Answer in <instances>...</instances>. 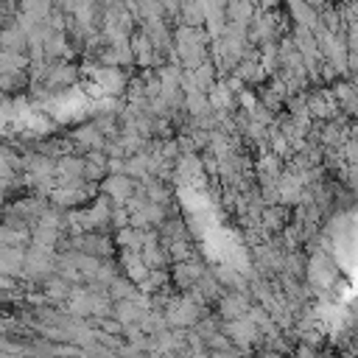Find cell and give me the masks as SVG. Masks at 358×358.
Returning <instances> with one entry per match:
<instances>
[{"label": "cell", "instance_id": "1", "mask_svg": "<svg viewBox=\"0 0 358 358\" xmlns=\"http://www.w3.org/2000/svg\"><path fill=\"white\" fill-rule=\"evenodd\" d=\"M204 305L199 296L193 294H182V296H171V302L165 305V319H168V327H196L199 319L204 316Z\"/></svg>", "mask_w": 358, "mask_h": 358}, {"label": "cell", "instance_id": "2", "mask_svg": "<svg viewBox=\"0 0 358 358\" xmlns=\"http://www.w3.org/2000/svg\"><path fill=\"white\" fill-rule=\"evenodd\" d=\"M249 291H241V288H227L218 299V319L221 322H229V319H241L249 313Z\"/></svg>", "mask_w": 358, "mask_h": 358}, {"label": "cell", "instance_id": "3", "mask_svg": "<svg viewBox=\"0 0 358 358\" xmlns=\"http://www.w3.org/2000/svg\"><path fill=\"white\" fill-rule=\"evenodd\" d=\"M101 190H103V196H109L115 204H123V201L137 190V179L129 176L126 171L106 173V176L101 179Z\"/></svg>", "mask_w": 358, "mask_h": 358}, {"label": "cell", "instance_id": "4", "mask_svg": "<svg viewBox=\"0 0 358 358\" xmlns=\"http://www.w3.org/2000/svg\"><path fill=\"white\" fill-rule=\"evenodd\" d=\"M224 333L229 336V341H235L238 350H249L257 338H260V330L257 324L249 319V316H241V319H229L224 322Z\"/></svg>", "mask_w": 358, "mask_h": 358}, {"label": "cell", "instance_id": "5", "mask_svg": "<svg viewBox=\"0 0 358 358\" xmlns=\"http://www.w3.org/2000/svg\"><path fill=\"white\" fill-rule=\"evenodd\" d=\"M76 81H78V67L67 64L64 59H56L45 73V87L50 90H64V87H73Z\"/></svg>", "mask_w": 358, "mask_h": 358}, {"label": "cell", "instance_id": "6", "mask_svg": "<svg viewBox=\"0 0 358 358\" xmlns=\"http://www.w3.org/2000/svg\"><path fill=\"white\" fill-rule=\"evenodd\" d=\"M338 109V98L333 90H313L308 95V112L310 117H322V120H330Z\"/></svg>", "mask_w": 358, "mask_h": 358}, {"label": "cell", "instance_id": "7", "mask_svg": "<svg viewBox=\"0 0 358 358\" xmlns=\"http://www.w3.org/2000/svg\"><path fill=\"white\" fill-rule=\"evenodd\" d=\"M207 98H210L213 112H235V106H238V92L227 81H215L207 90Z\"/></svg>", "mask_w": 358, "mask_h": 358}, {"label": "cell", "instance_id": "8", "mask_svg": "<svg viewBox=\"0 0 358 358\" xmlns=\"http://www.w3.org/2000/svg\"><path fill=\"white\" fill-rule=\"evenodd\" d=\"M120 263H123V274H126L134 285H143V282L148 280V274H151V266H148V263L143 260V255L134 252V249H123Z\"/></svg>", "mask_w": 358, "mask_h": 358}, {"label": "cell", "instance_id": "9", "mask_svg": "<svg viewBox=\"0 0 358 358\" xmlns=\"http://www.w3.org/2000/svg\"><path fill=\"white\" fill-rule=\"evenodd\" d=\"M204 274V268H201V263H196L193 257H187V260H176V266H173V271H171V277H173V282L185 291V288H193L196 282H199V277Z\"/></svg>", "mask_w": 358, "mask_h": 358}, {"label": "cell", "instance_id": "10", "mask_svg": "<svg viewBox=\"0 0 358 358\" xmlns=\"http://www.w3.org/2000/svg\"><path fill=\"white\" fill-rule=\"evenodd\" d=\"M131 50H134V64H140V67L159 64V53H157L154 42H151L143 31H137V34L131 36Z\"/></svg>", "mask_w": 358, "mask_h": 358}, {"label": "cell", "instance_id": "11", "mask_svg": "<svg viewBox=\"0 0 358 358\" xmlns=\"http://www.w3.org/2000/svg\"><path fill=\"white\" fill-rule=\"evenodd\" d=\"M73 143H76V148H81V151H95V148H103L106 134L101 131L98 123H87V126H81V129L73 131Z\"/></svg>", "mask_w": 358, "mask_h": 358}, {"label": "cell", "instance_id": "12", "mask_svg": "<svg viewBox=\"0 0 358 358\" xmlns=\"http://www.w3.org/2000/svg\"><path fill=\"white\" fill-rule=\"evenodd\" d=\"M0 50H8V53H28V34L11 22V25H3L0 28Z\"/></svg>", "mask_w": 358, "mask_h": 358}, {"label": "cell", "instance_id": "13", "mask_svg": "<svg viewBox=\"0 0 358 358\" xmlns=\"http://www.w3.org/2000/svg\"><path fill=\"white\" fill-rule=\"evenodd\" d=\"M95 84L103 90V92H120L126 87V76L120 73V67H106V64H95Z\"/></svg>", "mask_w": 358, "mask_h": 358}, {"label": "cell", "instance_id": "14", "mask_svg": "<svg viewBox=\"0 0 358 358\" xmlns=\"http://www.w3.org/2000/svg\"><path fill=\"white\" fill-rule=\"evenodd\" d=\"M310 271V282L313 285H330L333 282V277H336V268H333V263H330V257L324 255V252H316L313 257H310V266H308Z\"/></svg>", "mask_w": 358, "mask_h": 358}, {"label": "cell", "instance_id": "15", "mask_svg": "<svg viewBox=\"0 0 358 358\" xmlns=\"http://www.w3.org/2000/svg\"><path fill=\"white\" fill-rule=\"evenodd\" d=\"M288 11H291V20L296 25H305L310 31L319 28V11L313 8L310 0H288Z\"/></svg>", "mask_w": 358, "mask_h": 358}, {"label": "cell", "instance_id": "16", "mask_svg": "<svg viewBox=\"0 0 358 358\" xmlns=\"http://www.w3.org/2000/svg\"><path fill=\"white\" fill-rule=\"evenodd\" d=\"M255 173H257V179H260V185L277 182V179H280V173H282V162H280V154L268 151V154L257 157V162H255Z\"/></svg>", "mask_w": 358, "mask_h": 358}, {"label": "cell", "instance_id": "17", "mask_svg": "<svg viewBox=\"0 0 358 358\" xmlns=\"http://www.w3.org/2000/svg\"><path fill=\"white\" fill-rule=\"evenodd\" d=\"M143 313H145V308L134 299V296H129V299H115V308H112V316L126 327V324H137L140 319H143Z\"/></svg>", "mask_w": 358, "mask_h": 358}, {"label": "cell", "instance_id": "18", "mask_svg": "<svg viewBox=\"0 0 358 358\" xmlns=\"http://www.w3.org/2000/svg\"><path fill=\"white\" fill-rule=\"evenodd\" d=\"M42 291H45V296H48L50 302H67L70 294H73V282L64 280V277H59V274H50V277L42 282Z\"/></svg>", "mask_w": 358, "mask_h": 358}, {"label": "cell", "instance_id": "19", "mask_svg": "<svg viewBox=\"0 0 358 358\" xmlns=\"http://www.w3.org/2000/svg\"><path fill=\"white\" fill-rule=\"evenodd\" d=\"M255 14H257V11H255V0H232V3L227 6V20H229L232 25L249 28V22H252Z\"/></svg>", "mask_w": 358, "mask_h": 358}, {"label": "cell", "instance_id": "20", "mask_svg": "<svg viewBox=\"0 0 358 358\" xmlns=\"http://www.w3.org/2000/svg\"><path fill=\"white\" fill-rule=\"evenodd\" d=\"M190 76H193L196 87H199L201 92H207V90H210V87L215 84V64L204 59V62H201L199 67H193V70H190Z\"/></svg>", "mask_w": 358, "mask_h": 358}, {"label": "cell", "instance_id": "21", "mask_svg": "<svg viewBox=\"0 0 358 358\" xmlns=\"http://www.w3.org/2000/svg\"><path fill=\"white\" fill-rule=\"evenodd\" d=\"M20 11L31 14L34 20H48L53 11V0H20Z\"/></svg>", "mask_w": 358, "mask_h": 358}, {"label": "cell", "instance_id": "22", "mask_svg": "<svg viewBox=\"0 0 358 358\" xmlns=\"http://www.w3.org/2000/svg\"><path fill=\"white\" fill-rule=\"evenodd\" d=\"M165 243H168L171 260H187V257H193V249H190V243H187L185 238H171V241H165Z\"/></svg>", "mask_w": 358, "mask_h": 358}, {"label": "cell", "instance_id": "23", "mask_svg": "<svg viewBox=\"0 0 358 358\" xmlns=\"http://www.w3.org/2000/svg\"><path fill=\"white\" fill-rule=\"evenodd\" d=\"M238 103H241V106H246V112H252L260 101H257V95H252L249 90H241V92H238Z\"/></svg>", "mask_w": 358, "mask_h": 358}, {"label": "cell", "instance_id": "24", "mask_svg": "<svg viewBox=\"0 0 358 358\" xmlns=\"http://www.w3.org/2000/svg\"><path fill=\"white\" fill-rule=\"evenodd\" d=\"M344 154H347L350 165H355V168H358V137L347 140V145H344Z\"/></svg>", "mask_w": 358, "mask_h": 358}, {"label": "cell", "instance_id": "25", "mask_svg": "<svg viewBox=\"0 0 358 358\" xmlns=\"http://www.w3.org/2000/svg\"><path fill=\"white\" fill-rule=\"evenodd\" d=\"M257 3H260V8H266V11H268V8H274V6H277V0H257Z\"/></svg>", "mask_w": 358, "mask_h": 358}]
</instances>
